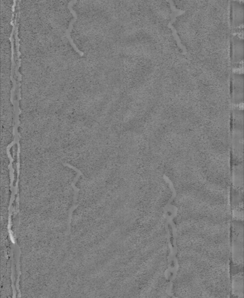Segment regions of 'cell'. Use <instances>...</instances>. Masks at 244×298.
<instances>
[{"label":"cell","mask_w":244,"mask_h":298,"mask_svg":"<svg viewBox=\"0 0 244 298\" xmlns=\"http://www.w3.org/2000/svg\"><path fill=\"white\" fill-rule=\"evenodd\" d=\"M230 98L234 104H241L244 101V75L232 74L230 77Z\"/></svg>","instance_id":"3"},{"label":"cell","mask_w":244,"mask_h":298,"mask_svg":"<svg viewBox=\"0 0 244 298\" xmlns=\"http://www.w3.org/2000/svg\"><path fill=\"white\" fill-rule=\"evenodd\" d=\"M232 163H243L244 129L243 125H232Z\"/></svg>","instance_id":"2"},{"label":"cell","mask_w":244,"mask_h":298,"mask_svg":"<svg viewBox=\"0 0 244 298\" xmlns=\"http://www.w3.org/2000/svg\"><path fill=\"white\" fill-rule=\"evenodd\" d=\"M77 2V0H74V1H71L68 3V8L69 10H70V11L72 14V15H73L74 18L71 20V22H70V24H69L68 29L66 30L65 36L67 38L69 42L70 43L72 47L75 50V51H77L78 53V54H80L81 56H83L84 55V52L83 51H82L81 50H80V49H78L77 46L76 45V44H75L73 39L71 38V36L72 30V29H73L74 23L76 22V21H77L78 19V15L77 14V13H76L73 8H72V6H73L75 3Z\"/></svg>","instance_id":"7"},{"label":"cell","mask_w":244,"mask_h":298,"mask_svg":"<svg viewBox=\"0 0 244 298\" xmlns=\"http://www.w3.org/2000/svg\"><path fill=\"white\" fill-rule=\"evenodd\" d=\"M232 297L244 298L243 270L232 271Z\"/></svg>","instance_id":"6"},{"label":"cell","mask_w":244,"mask_h":298,"mask_svg":"<svg viewBox=\"0 0 244 298\" xmlns=\"http://www.w3.org/2000/svg\"><path fill=\"white\" fill-rule=\"evenodd\" d=\"M232 267L243 269V221L232 220Z\"/></svg>","instance_id":"1"},{"label":"cell","mask_w":244,"mask_h":298,"mask_svg":"<svg viewBox=\"0 0 244 298\" xmlns=\"http://www.w3.org/2000/svg\"><path fill=\"white\" fill-rule=\"evenodd\" d=\"M230 24L235 33L243 32L244 4L242 1H233L230 2Z\"/></svg>","instance_id":"4"},{"label":"cell","mask_w":244,"mask_h":298,"mask_svg":"<svg viewBox=\"0 0 244 298\" xmlns=\"http://www.w3.org/2000/svg\"><path fill=\"white\" fill-rule=\"evenodd\" d=\"M230 63L234 68L243 67L244 42L238 36H232L230 41Z\"/></svg>","instance_id":"5"}]
</instances>
